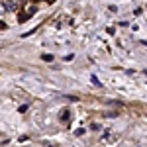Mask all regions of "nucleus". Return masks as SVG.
Wrapping results in <instances>:
<instances>
[{
	"instance_id": "1",
	"label": "nucleus",
	"mask_w": 147,
	"mask_h": 147,
	"mask_svg": "<svg viewBox=\"0 0 147 147\" xmlns=\"http://www.w3.org/2000/svg\"><path fill=\"white\" fill-rule=\"evenodd\" d=\"M34 12H35V8H34V6H30V8H26V14H22V16L18 18V20H20V22H26L28 18H32V16H34Z\"/></svg>"
},
{
	"instance_id": "2",
	"label": "nucleus",
	"mask_w": 147,
	"mask_h": 147,
	"mask_svg": "<svg viewBox=\"0 0 147 147\" xmlns=\"http://www.w3.org/2000/svg\"><path fill=\"white\" fill-rule=\"evenodd\" d=\"M69 118H71V114H69V110H63V112H61V120H63L65 124H69Z\"/></svg>"
},
{
	"instance_id": "3",
	"label": "nucleus",
	"mask_w": 147,
	"mask_h": 147,
	"mask_svg": "<svg viewBox=\"0 0 147 147\" xmlns=\"http://www.w3.org/2000/svg\"><path fill=\"white\" fill-rule=\"evenodd\" d=\"M4 12H8V10H6V4L0 2V14H4Z\"/></svg>"
},
{
	"instance_id": "4",
	"label": "nucleus",
	"mask_w": 147,
	"mask_h": 147,
	"mask_svg": "<svg viewBox=\"0 0 147 147\" xmlns=\"http://www.w3.org/2000/svg\"><path fill=\"white\" fill-rule=\"evenodd\" d=\"M41 59H43V61H53V55H43Z\"/></svg>"
},
{
	"instance_id": "5",
	"label": "nucleus",
	"mask_w": 147,
	"mask_h": 147,
	"mask_svg": "<svg viewBox=\"0 0 147 147\" xmlns=\"http://www.w3.org/2000/svg\"><path fill=\"white\" fill-rule=\"evenodd\" d=\"M145 75H147V71H145Z\"/></svg>"
}]
</instances>
